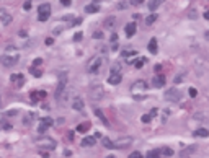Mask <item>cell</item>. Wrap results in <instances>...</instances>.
I'll return each instance as SVG.
<instances>
[{
  "mask_svg": "<svg viewBox=\"0 0 209 158\" xmlns=\"http://www.w3.org/2000/svg\"><path fill=\"white\" fill-rule=\"evenodd\" d=\"M18 59H20L18 49L13 47V46H8L5 49L3 55L0 57V62H2V65H5V67H13L16 62H18Z\"/></svg>",
  "mask_w": 209,
  "mask_h": 158,
  "instance_id": "cell-1",
  "label": "cell"
},
{
  "mask_svg": "<svg viewBox=\"0 0 209 158\" xmlns=\"http://www.w3.org/2000/svg\"><path fill=\"white\" fill-rule=\"evenodd\" d=\"M146 90H147V83L144 82V80H137V82H134L131 85V93H132V96H134L136 99L146 98V95H144Z\"/></svg>",
  "mask_w": 209,
  "mask_h": 158,
  "instance_id": "cell-2",
  "label": "cell"
},
{
  "mask_svg": "<svg viewBox=\"0 0 209 158\" xmlns=\"http://www.w3.org/2000/svg\"><path fill=\"white\" fill-rule=\"evenodd\" d=\"M34 144L38 147H41V148H48V150H54L56 148V140H52L51 137H46V135H41L39 139L34 140Z\"/></svg>",
  "mask_w": 209,
  "mask_h": 158,
  "instance_id": "cell-3",
  "label": "cell"
},
{
  "mask_svg": "<svg viewBox=\"0 0 209 158\" xmlns=\"http://www.w3.org/2000/svg\"><path fill=\"white\" fill-rule=\"evenodd\" d=\"M51 16V5L49 3H41L38 8V20L39 21H48Z\"/></svg>",
  "mask_w": 209,
  "mask_h": 158,
  "instance_id": "cell-4",
  "label": "cell"
},
{
  "mask_svg": "<svg viewBox=\"0 0 209 158\" xmlns=\"http://www.w3.org/2000/svg\"><path fill=\"white\" fill-rule=\"evenodd\" d=\"M66 85H67V73L62 72L61 75H59V85H57V88H56V98H57V101L61 99L62 93L66 91Z\"/></svg>",
  "mask_w": 209,
  "mask_h": 158,
  "instance_id": "cell-5",
  "label": "cell"
},
{
  "mask_svg": "<svg viewBox=\"0 0 209 158\" xmlns=\"http://www.w3.org/2000/svg\"><path fill=\"white\" fill-rule=\"evenodd\" d=\"M100 67H101V57H93L87 65V70H88V73H96L100 70Z\"/></svg>",
  "mask_w": 209,
  "mask_h": 158,
  "instance_id": "cell-6",
  "label": "cell"
},
{
  "mask_svg": "<svg viewBox=\"0 0 209 158\" xmlns=\"http://www.w3.org/2000/svg\"><path fill=\"white\" fill-rule=\"evenodd\" d=\"M165 99H167V101H172V103H177V101L181 99V93H180L177 88H170V90L165 93Z\"/></svg>",
  "mask_w": 209,
  "mask_h": 158,
  "instance_id": "cell-7",
  "label": "cell"
},
{
  "mask_svg": "<svg viewBox=\"0 0 209 158\" xmlns=\"http://www.w3.org/2000/svg\"><path fill=\"white\" fill-rule=\"evenodd\" d=\"M121 78H123V77H121V73H119V67H118V69L113 67V69H111V75L108 77V82L111 83V85H119Z\"/></svg>",
  "mask_w": 209,
  "mask_h": 158,
  "instance_id": "cell-8",
  "label": "cell"
},
{
  "mask_svg": "<svg viewBox=\"0 0 209 158\" xmlns=\"http://www.w3.org/2000/svg\"><path fill=\"white\" fill-rule=\"evenodd\" d=\"M131 144H132L131 137H121L118 140H114L113 147H114V148H126V147H131Z\"/></svg>",
  "mask_w": 209,
  "mask_h": 158,
  "instance_id": "cell-9",
  "label": "cell"
},
{
  "mask_svg": "<svg viewBox=\"0 0 209 158\" xmlns=\"http://www.w3.org/2000/svg\"><path fill=\"white\" fill-rule=\"evenodd\" d=\"M196 152H198V147H196V145H188V147H185V148L181 150L180 158H191Z\"/></svg>",
  "mask_w": 209,
  "mask_h": 158,
  "instance_id": "cell-10",
  "label": "cell"
},
{
  "mask_svg": "<svg viewBox=\"0 0 209 158\" xmlns=\"http://www.w3.org/2000/svg\"><path fill=\"white\" fill-rule=\"evenodd\" d=\"M52 126V119L51 117H43L41 121H39V127H38V132L39 134H44L48 129Z\"/></svg>",
  "mask_w": 209,
  "mask_h": 158,
  "instance_id": "cell-11",
  "label": "cell"
},
{
  "mask_svg": "<svg viewBox=\"0 0 209 158\" xmlns=\"http://www.w3.org/2000/svg\"><path fill=\"white\" fill-rule=\"evenodd\" d=\"M10 80L13 82V85L16 88H21L23 85H25V77H23V73H11Z\"/></svg>",
  "mask_w": 209,
  "mask_h": 158,
  "instance_id": "cell-12",
  "label": "cell"
},
{
  "mask_svg": "<svg viewBox=\"0 0 209 158\" xmlns=\"http://www.w3.org/2000/svg\"><path fill=\"white\" fill-rule=\"evenodd\" d=\"M103 95H105V91H103V88H101V87H93V88L90 90V98L93 99V101L101 99V98H103Z\"/></svg>",
  "mask_w": 209,
  "mask_h": 158,
  "instance_id": "cell-13",
  "label": "cell"
},
{
  "mask_svg": "<svg viewBox=\"0 0 209 158\" xmlns=\"http://www.w3.org/2000/svg\"><path fill=\"white\" fill-rule=\"evenodd\" d=\"M136 30H137V25H136V21H131V23H127V25H126V28H124V31H126V36H127V38L134 36V34H136Z\"/></svg>",
  "mask_w": 209,
  "mask_h": 158,
  "instance_id": "cell-14",
  "label": "cell"
},
{
  "mask_svg": "<svg viewBox=\"0 0 209 158\" xmlns=\"http://www.w3.org/2000/svg\"><path fill=\"white\" fill-rule=\"evenodd\" d=\"M116 25H118L116 16H108V18L105 20V28H106V30H114Z\"/></svg>",
  "mask_w": 209,
  "mask_h": 158,
  "instance_id": "cell-15",
  "label": "cell"
},
{
  "mask_svg": "<svg viewBox=\"0 0 209 158\" xmlns=\"http://www.w3.org/2000/svg\"><path fill=\"white\" fill-rule=\"evenodd\" d=\"M152 82H154L152 85H154L155 88H162V87L165 85V77L159 73V75H155V77H154V80H152Z\"/></svg>",
  "mask_w": 209,
  "mask_h": 158,
  "instance_id": "cell-16",
  "label": "cell"
},
{
  "mask_svg": "<svg viewBox=\"0 0 209 158\" xmlns=\"http://www.w3.org/2000/svg\"><path fill=\"white\" fill-rule=\"evenodd\" d=\"M72 108H74L75 111H82V109H83V99L79 98V96H75V98L72 99Z\"/></svg>",
  "mask_w": 209,
  "mask_h": 158,
  "instance_id": "cell-17",
  "label": "cell"
},
{
  "mask_svg": "<svg viewBox=\"0 0 209 158\" xmlns=\"http://www.w3.org/2000/svg\"><path fill=\"white\" fill-rule=\"evenodd\" d=\"M149 52L150 54H157V52H159V44H157V39L154 38V39H150V41H149Z\"/></svg>",
  "mask_w": 209,
  "mask_h": 158,
  "instance_id": "cell-18",
  "label": "cell"
},
{
  "mask_svg": "<svg viewBox=\"0 0 209 158\" xmlns=\"http://www.w3.org/2000/svg\"><path fill=\"white\" fill-rule=\"evenodd\" d=\"M98 10H100L98 3H96V2H92V3H88V5L85 7V13H96Z\"/></svg>",
  "mask_w": 209,
  "mask_h": 158,
  "instance_id": "cell-19",
  "label": "cell"
},
{
  "mask_svg": "<svg viewBox=\"0 0 209 158\" xmlns=\"http://www.w3.org/2000/svg\"><path fill=\"white\" fill-rule=\"evenodd\" d=\"M95 144H96V139L92 137V135H88V137H85L82 140V147H93Z\"/></svg>",
  "mask_w": 209,
  "mask_h": 158,
  "instance_id": "cell-20",
  "label": "cell"
},
{
  "mask_svg": "<svg viewBox=\"0 0 209 158\" xmlns=\"http://www.w3.org/2000/svg\"><path fill=\"white\" fill-rule=\"evenodd\" d=\"M160 3H162V2H159V0H150V2H147V7H149V10L155 12V10L160 7Z\"/></svg>",
  "mask_w": 209,
  "mask_h": 158,
  "instance_id": "cell-21",
  "label": "cell"
},
{
  "mask_svg": "<svg viewBox=\"0 0 209 158\" xmlns=\"http://www.w3.org/2000/svg\"><path fill=\"white\" fill-rule=\"evenodd\" d=\"M0 15H2V16H0V21H2V23H3V25H10V23H11V16H10L8 13H5V12H2V13H0Z\"/></svg>",
  "mask_w": 209,
  "mask_h": 158,
  "instance_id": "cell-22",
  "label": "cell"
},
{
  "mask_svg": "<svg viewBox=\"0 0 209 158\" xmlns=\"http://www.w3.org/2000/svg\"><path fill=\"white\" fill-rule=\"evenodd\" d=\"M194 135H196V137H207V135H209V131H207V129H196V131H194Z\"/></svg>",
  "mask_w": 209,
  "mask_h": 158,
  "instance_id": "cell-23",
  "label": "cell"
},
{
  "mask_svg": "<svg viewBox=\"0 0 209 158\" xmlns=\"http://www.w3.org/2000/svg\"><path fill=\"white\" fill-rule=\"evenodd\" d=\"M159 152H160V153L164 155V156H172V155H173V150L170 148V147H162Z\"/></svg>",
  "mask_w": 209,
  "mask_h": 158,
  "instance_id": "cell-24",
  "label": "cell"
},
{
  "mask_svg": "<svg viewBox=\"0 0 209 158\" xmlns=\"http://www.w3.org/2000/svg\"><path fill=\"white\" fill-rule=\"evenodd\" d=\"M157 16H159L157 13H150L147 18H146V25H154L155 21H157Z\"/></svg>",
  "mask_w": 209,
  "mask_h": 158,
  "instance_id": "cell-25",
  "label": "cell"
},
{
  "mask_svg": "<svg viewBox=\"0 0 209 158\" xmlns=\"http://www.w3.org/2000/svg\"><path fill=\"white\" fill-rule=\"evenodd\" d=\"M95 114H96L98 117H100V119H101V122L105 124V126H109V122H108V119H106V117H105V114H103V112H101L100 109H95Z\"/></svg>",
  "mask_w": 209,
  "mask_h": 158,
  "instance_id": "cell-26",
  "label": "cell"
},
{
  "mask_svg": "<svg viewBox=\"0 0 209 158\" xmlns=\"http://www.w3.org/2000/svg\"><path fill=\"white\" fill-rule=\"evenodd\" d=\"M101 144H103L105 148H114V147H113V142H111V140H109L108 137H105V139L101 140Z\"/></svg>",
  "mask_w": 209,
  "mask_h": 158,
  "instance_id": "cell-27",
  "label": "cell"
},
{
  "mask_svg": "<svg viewBox=\"0 0 209 158\" xmlns=\"http://www.w3.org/2000/svg\"><path fill=\"white\" fill-rule=\"evenodd\" d=\"M147 158H160V152L159 150H150L147 153Z\"/></svg>",
  "mask_w": 209,
  "mask_h": 158,
  "instance_id": "cell-28",
  "label": "cell"
},
{
  "mask_svg": "<svg viewBox=\"0 0 209 158\" xmlns=\"http://www.w3.org/2000/svg\"><path fill=\"white\" fill-rule=\"evenodd\" d=\"M88 127H90V124L85 122V124H80V126L77 127V131L79 132H87V131H88Z\"/></svg>",
  "mask_w": 209,
  "mask_h": 158,
  "instance_id": "cell-29",
  "label": "cell"
},
{
  "mask_svg": "<svg viewBox=\"0 0 209 158\" xmlns=\"http://www.w3.org/2000/svg\"><path fill=\"white\" fill-rule=\"evenodd\" d=\"M144 64H146V59H139L137 62H134V67H136V69H142Z\"/></svg>",
  "mask_w": 209,
  "mask_h": 158,
  "instance_id": "cell-30",
  "label": "cell"
},
{
  "mask_svg": "<svg viewBox=\"0 0 209 158\" xmlns=\"http://www.w3.org/2000/svg\"><path fill=\"white\" fill-rule=\"evenodd\" d=\"M188 93H190V96H191V98H196V96H198V90L193 88V87H191V88L188 90Z\"/></svg>",
  "mask_w": 209,
  "mask_h": 158,
  "instance_id": "cell-31",
  "label": "cell"
},
{
  "mask_svg": "<svg viewBox=\"0 0 209 158\" xmlns=\"http://www.w3.org/2000/svg\"><path fill=\"white\" fill-rule=\"evenodd\" d=\"M30 72H31V75H34V77H41V70L34 69V67H31V69H30Z\"/></svg>",
  "mask_w": 209,
  "mask_h": 158,
  "instance_id": "cell-32",
  "label": "cell"
},
{
  "mask_svg": "<svg viewBox=\"0 0 209 158\" xmlns=\"http://www.w3.org/2000/svg\"><path fill=\"white\" fill-rule=\"evenodd\" d=\"M30 99L33 101V103H36V101L39 99V98H38V93H36V91H31V93H30Z\"/></svg>",
  "mask_w": 209,
  "mask_h": 158,
  "instance_id": "cell-33",
  "label": "cell"
},
{
  "mask_svg": "<svg viewBox=\"0 0 209 158\" xmlns=\"http://www.w3.org/2000/svg\"><path fill=\"white\" fill-rule=\"evenodd\" d=\"M141 122H144V124H149V122H150V116H149V114H142V117H141Z\"/></svg>",
  "mask_w": 209,
  "mask_h": 158,
  "instance_id": "cell-34",
  "label": "cell"
},
{
  "mask_svg": "<svg viewBox=\"0 0 209 158\" xmlns=\"http://www.w3.org/2000/svg\"><path fill=\"white\" fill-rule=\"evenodd\" d=\"M129 158H142V155H141V152H134V153L129 155Z\"/></svg>",
  "mask_w": 209,
  "mask_h": 158,
  "instance_id": "cell-35",
  "label": "cell"
},
{
  "mask_svg": "<svg viewBox=\"0 0 209 158\" xmlns=\"http://www.w3.org/2000/svg\"><path fill=\"white\" fill-rule=\"evenodd\" d=\"M41 62H43L41 59H34V62H33V65H31V67H34V69H36L38 65H41Z\"/></svg>",
  "mask_w": 209,
  "mask_h": 158,
  "instance_id": "cell-36",
  "label": "cell"
},
{
  "mask_svg": "<svg viewBox=\"0 0 209 158\" xmlns=\"http://www.w3.org/2000/svg\"><path fill=\"white\" fill-rule=\"evenodd\" d=\"M82 33H75V36H74V41H80V39H82Z\"/></svg>",
  "mask_w": 209,
  "mask_h": 158,
  "instance_id": "cell-37",
  "label": "cell"
},
{
  "mask_svg": "<svg viewBox=\"0 0 209 158\" xmlns=\"http://www.w3.org/2000/svg\"><path fill=\"white\" fill-rule=\"evenodd\" d=\"M36 93H38V98L39 99H44L46 98V91H36Z\"/></svg>",
  "mask_w": 209,
  "mask_h": 158,
  "instance_id": "cell-38",
  "label": "cell"
},
{
  "mask_svg": "<svg viewBox=\"0 0 209 158\" xmlns=\"http://www.w3.org/2000/svg\"><path fill=\"white\" fill-rule=\"evenodd\" d=\"M23 8H25V10H30V8H31V2H25V3H23Z\"/></svg>",
  "mask_w": 209,
  "mask_h": 158,
  "instance_id": "cell-39",
  "label": "cell"
},
{
  "mask_svg": "<svg viewBox=\"0 0 209 158\" xmlns=\"http://www.w3.org/2000/svg\"><path fill=\"white\" fill-rule=\"evenodd\" d=\"M61 3L64 5V7H69V5H70L72 2H70V0H61Z\"/></svg>",
  "mask_w": 209,
  "mask_h": 158,
  "instance_id": "cell-40",
  "label": "cell"
},
{
  "mask_svg": "<svg viewBox=\"0 0 209 158\" xmlns=\"http://www.w3.org/2000/svg\"><path fill=\"white\" fill-rule=\"evenodd\" d=\"M101 36H103L101 31H95V33H93V38H101Z\"/></svg>",
  "mask_w": 209,
  "mask_h": 158,
  "instance_id": "cell-41",
  "label": "cell"
},
{
  "mask_svg": "<svg viewBox=\"0 0 209 158\" xmlns=\"http://www.w3.org/2000/svg\"><path fill=\"white\" fill-rule=\"evenodd\" d=\"M149 116H150V117H154V116H157V108H154L152 111H150V112H149Z\"/></svg>",
  "mask_w": 209,
  "mask_h": 158,
  "instance_id": "cell-42",
  "label": "cell"
},
{
  "mask_svg": "<svg viewBox=\"0 0 209 158\" xmlns=\"http://www.w3.org/2000/svg\"><path fill=\"white\" fill-rule=\"evenodd\" d=\"M183 78V73H180V75H177V78H175V83H180V80Z\"/></svg>",
  "mask_w": 209,
  "mask_h": 158,
  "instance_id": "cell-43",
  "label": "cell"
},
{
  "mask_svg": "<svg viewBox=\"0 0 209 158\" xmlns=\"http://www.w3.org/2000/svg\"><path fill=\"white\" fill-rule=\"evenodd\" d=\"M52 43H54V39H52V38H48V39H46V44H48V46H51Z\"/></svg>",
  "mask_w": 209,
  "mask_h": 158,
  "instance_id": "cell-44",
  "label": "cell"
},
{
  "mask_svg": "<svg viewBox=\"0 0 209 158\" xmlns=\"http://www.w3.org/2000/svg\"><path fill=\"white\" fill-rule=\"evenodd\" d=\"M154 69H155V75H157V73H159V72L162 70V65H155Z\"/></svg>",
  "mask_w": 209,
  "mask_h": 158,
  "instance_id": "cell-45",
  "label": "cell"
},
{
  "mask_svg": "<svg viewBox=\"0 0 209 158\" xmlns=\"http://www.w3.org/2000/svg\"><path fill=\"white\" fill-rule=\"evenodd\" d=\"M2 126H3V129H10V127H11V126H10V124H8V122H3V124H2Z\"/></svg>",
  "mask_w": 209,
  "mask_h": 158,
  "instance_id": "cell-46",
  "label": "cell"
},
{
  "mask_svg": "<svg viewBox=\"0 0 209 158\" xmlns=\"http://www.w3.org/2000/svg\"><path fill=\"white\" fill-rule=\"evenodd\" d=\"M116 39H118V34H116V33H114V34H113V36H111V41H113V43H114V41H116Z\"/></svg>",
  "mask_w": 209,
  "mask_h": 158,
  "instance_id": "cell-47",
  "label": "cell"
},
{
  "mask_svg": "<svg viewBox=\"0 0 209 158\" xmlns=\"http://www.w3.org/2000/svg\"><path fill=\"white\" fill-rule=\"evenodd\" d=\"M204 18L209 20V10H206V12H204Z\"/></svg>",
  "mask_w": 209,
  "mask_h": 158,
  "instance_id": "cell-48",
  "label": "cell"
},
{
  "mask_svg": "<svg viewBox=\"0 0 209 158\" xmlns=\"http://www.w3.org/2000/svg\"><path fill=\"white\" fill-rule=\"evenodd\" d=\"M41 155H43L44 158H48V156H49V153H48V152H41Z\"/></svg>",
  "mask_w": 209,
  "mask_h": 158,
  "instance_id": "cell-49",
  "label": "cell"
},
{
  "mask_svg": "<svg viewBox=\"0 0 209 158\" xmlns=\"http://www.w3.org/2000/svg\"><path fill=\"white\" fill-rule=\"evenodd\" d=\"M204 36H206V39H207V41H209V30L206 31V34H204Z\"/></svg>",
  "mask_w": 209,
  "mask_h": 158,
  "instance_id": "cell-50",
  "label": "cell"
},
{
  "mask_svg": "<svg viewBox=\"0 0 209 158\" xmlns=\"http://www.w3.org/2000/svg\"><path fill=\"white\" fill-rule=\"evenodd\" d=\"M106 158H114V156H111V155H109V156H106Z\"/></svg>",
  "mask_w": 209,
  "mask_h": 158,
  "instance_id": "cell-51",
  "label": "cell"
}]
</instances>
